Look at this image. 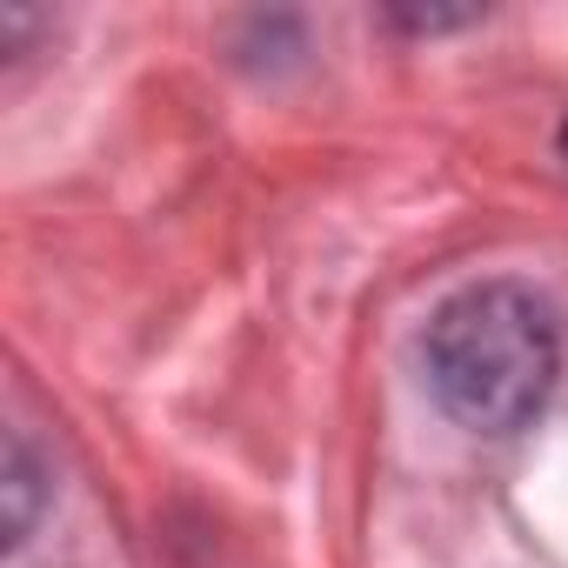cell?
Returning a JSON list of instances; mask_svg holds the SVG:
<instances>
[{
  "mask_svg": "<svg viewBox=\"0 0 568 568\" xmlns=\"http://www.w3.org/2000/svg\"><path fill=\"white\" fill-rule=\"evenodd\" d=\"M561 154H568V121H561Z\"/></svg>",
  "mask_w": 568,
  "mask_h": 568,
  "instance_id": "7a4b0ae2",
  "label": "cell"
},
{
  "mask_svg": "<svg viewBox=\"0 0 568 568\" xmlns=\"http://www.w3.org/2000/svg\"><path fill=\"white\" fill-rule=\"evenodd\" d=\"M422 362L435 402L462 428L515 435L541 415L561 368V342L548 302H535L515 281H481V288H462L435 308L422 335Z\"/></svg>",
  "mask_w": 568,
  "mask_h": 568,
  "instance_id": "6da1fadb",
  "label": "cell"
}]
</instances>
